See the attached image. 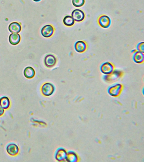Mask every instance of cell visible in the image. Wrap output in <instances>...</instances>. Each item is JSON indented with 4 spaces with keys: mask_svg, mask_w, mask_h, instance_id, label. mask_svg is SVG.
I'll list each match as a JSON object with an SVG mask.
<instances>
[{
    "mask_svg": "<svg viewBox=\"0 0 144 162\" xmlns=\"http://www.w3.org/2000/svg\"><path fill=\"white\" fill-rule=\"evenodd\" d=\"M67 152L64 149L60 148L57 151L55 154V159L58 161H63L66 159Z\"/></svg>",
    "mask_w": 144,
    "mask_h": 162,
    "instance_id": "10",
    "label": "cell"
},
{
    "mask_svg": "<svg viewBox=\"0 0 144 162\" xmlns=\"http://www.w3.org/2000/svg\"><path fill=\"white\" fill-rule=\"evenodd\" d=\"M10 100L7 97L4 96L0 99V106L4 109H7L10 107Z\"/></svg>",
    "mask_w": 144,
    "mask_h": 162,
    "instance_id": "15",
    "label": "cell"
},
{
    "mask_svg": "<svg viewBox=\"0 0 144 162\" xmlns=\"http://www.w3.org/2000/svg\"><path fill=\"white\" fill-rule=\"evenodd\" d=\"M114 70L113 65L109 62L103 63L101 67V71L102 73L106 75L111 74Z\"/></svg>",
    "mask_w": 144,
    "mask_h": 162,
    "instance_id": "5",
    "label": "cell"
},
{
    "mask_svg": "<svg viewBox=\"0 0 144 162\" xmlns=\"http://www.w3.org/2000/svg\"><path fill=\"white\" fill-rule=\"evenodd\" d=\"M21 40V37L20 34L17 33H12L9 35V42L12 45H17L20 43Z\"/></svg>",
    "mask_w": 144,
    "mask_h": 162,
    "instance_id": "8",
    "label": "cell"
},
{
    "mask_svg": "<svg viewBox=\"0 0 144 162\" xmlns=\"http://www.w3.org/2000/svg\"><path fill=\"white\" fill-rule=\"evenodd\" d=\"M33 1L35 2H40V1H41V0H33Z\"/></svg>",
    "mask_w": 144,
    "mask_h": 162,
    "instance_id": "21",
    "label": "cell"
},
{
    "mask_svg": "<svg viewBox=\"0 0 144 162\" xmlns=\"http://www.w3.org/2000/svg\"><path fill=\"white\" fill-rule=\"evenodd\" d=\"M64 24L67 26H73L74 24V20L72 17L66 16L64 18L63 20Z\"/></svg>",
    "mask_w": 144,
    "mask_h": 162,
    "instance_id": "17",
    "label": "cell"
},
{
    "mask_svg": "<svg viewBox=\"0 0 144 162\" xmlns=\"http://www.w3.org/2000/svg\"><path fill=\"white\" fill-rule=\"evenodd\" d=\"M66 160L68 162H77L78 161V157L74 152H70L67 153Z\"/></svg>",
    "mask_w": 144,
    "mask_h": 162,
    "instance_id": "16",
    "label": "cell"
},
{
    "mask_svg": "<svg viewBox=\"0 0 144 162\" xmlns=\"http://www.w3.org/2000/svg\"><path fill=\"white\" fill-rule=\"evenodd\" d=\"M98 23L102 28H107L110 26L111 20L110 18L106 15L101 16L98 20Z\"/></svg>",
    "mask_w": 144,
    "mask_h": 162,
    "instance_id": "6",
    "label": "cell"
},
{
    "mask_svg": "<svg viewBox=\"0 0 144 162\" xmlns=\"http://www.w3.org/2000/svg\"><path fill=\"white\" fill-rule=\"evenodd\" d=\"M7 151L10 155L15 156L18 153L19 149L17 145L15 144H11L7 146Z\"/></svg>",
    "mask_w": 144,
    "mask_h": 162,
    "instance_id": "11",
    "label": "cell"
},
{
    "mask_svg": "<svg viewBox=\"0 0 144 162\" xmlns=\"http://www.w3.org/2000/svg\"><path fill=\"white\" fill-rule=\"evenodd\" d=\"M71 17L76 22H80L83 21L85 17L84 12L80 9H75L72 12Z\"/></svg>",
    "mask_w": 144,
    "mask_h": 162,
    "instance_id": "3",
    "label": "cell"
},
{
    "mask_svg": "<svg viewBox=\"0 0 144 162\" xmlns=\"http://www.w3.org/2000/svg\"><path fill=\"white\" fill-rule=\"evenodd\" d=\"M57 60L55 56L52 54L46 55L45 58V64L47 67H53L56 64Z\"/></svg>",
    "mask_w": 144,
    "mask_h": 162,
    "instance_id": "4",
    "label": "cell"
},
{
    "mask_svg": "<svg viewBox=\"0 0 144 162\" xmlns=\"http://www.w3.org/2000/svg\"><path fill=\"white\" fill-rule=\"evenodd\" d=\"M0 99H1V98H0Z\"/></svg>",
    "mask_w": 144,
    "mask_h": 162,
    "instance_id": "22",
    "label": "cell"
},
{
    "mask_svg": "<svg viewBox=\"0 0 144 162\" xmlns=\"http://www.w3.org/2000/svg\"><path fill=\"white\" fill-rule=\"evenodd\" d=\"M8 28L11 33H18L21 31L22 27L21 25L18 22H13L10 24Z\"/></svg>",
    "mask_w": 144,
    "mask_h": 162,
    "instance_id": "9",
    "label": "cell"
},
{
    "mask_svg": "<svg viewBox=\"0 0 144 162\" xmlns=\"http://www.w3.org/2000/svg\"><path fill=\"white\" fill-rule=\"evenodd\" d=\"M54 86L51 83H45L43 85L41 88V92L45 96H51L54 93Z\"/></svg>",
    "mask_w": 144,
    "mask_h": 162,
    "instance_id": "1",
    "label": "cell"
},
{
    "mask_svg": "<svg viewBox=\"0 0 144 162\" xmlns=\"http://www.w3.org/2000/svg\"><path fill=\"white\" fill-rule=\"evenodd\" d=\"M87 48L86 44L82 40H78L74 45V48L77 52L81 53L84 52Z\"/></svg>",
    "mask_w": 144,
    "mask_h": 162,
    "instance_id": "12",
    "label": "cell"
},
{
    "mask_svg": "<svg viewBox=\"0 0 144 162\" xmlns=\"http://www.w3.org/2000/svg\"><path fill=\"white\" fill-rule=\"evenodd\" d=\"M137 49L139 52H144V43L143 42L140 43L138 44L137 46Z\"/></svg>",
    "mask_w": 144,
    "mask_h": 162,
    "instance_id": "19",
    "label": "cell"
},
{
    "mask_svg": "<svg viewBox=\"0 0 144 162\" xmlns=\"http://www.w3.org/2000/svg\"><path fill=\"white\" fill-rule=\"evenodd\" d=\"M54 30L51 25H47L44 26L41 29V34L45 38L50 37L54 33Z\"/></svg>",
    "mask_w": 144,
    "mask_h": 162,
    "instance_id": "2",
    "label": "cell"
},
{
    "mask_svg": "<svg viewBox=\"0 0 144 162\" xmlns=\"http://www.w3.org/2000/svg\"><path fill=\"white\" fill-rule=\"evenodd\" d=\"M23 74L26 78L31 79L35 76V71L32 67L28 66L25 69Z\"/></svg>",
    "mask_w": 144,
    "mask_h": 162,
    "instance_id": "13",
    "label": "cell"
},
{
    "mask_svg": "<svg viewBox=\"0 0 144 162\" xmlns=\"http://www.w3.org/2000/svg\"><path fill=\"white\" fill-rule=\"evenodd\" d=\"M84 0H72V4L74 7H80L84 4Z\"/></svg>",
    "mask_w": 144,
    "mask_h": 162,
    "instance_id": "18",
    "label": "cell"
},
{
    "mask_svg": "<svg viewBox=\"0 0 144 162\" xmlns=\"http://www.w3.org/2000/svg\"><path fill=\"white\" fill-rule=\"evenodd\" d=\"M121 89H122V85L120 84H117L111 87L108 91L111 96H117L121 93Z\"/></svg>",
    "mask_w": 144,
    "mask_h": 162,
    "instance_id": "7",
    "label": "cell"
},
{
    "mask_svg": "<svg viewBox=\"0 0 144 162\" xmlns=\"http://www.w3.org/2000/svg\"><path fill=\"white\" fill-rule=\"evenodd\" d=\"M144 55L143 53L137 51L134 53L133 56V60L135 63L137 64H141L144 61Z\"/></svg>",
    "mask_w": 144,
    "mask_h": 162,
    "instance_id": "14",
    "label": "cell"
},
{
    "mask_svg": "<svg viewBox=\"0 0 144 162\" xmlns=\"http://www.w3.org/2000/svg\"><path fill=\"white\" fill-rule=\"evenodd\" d=\"M4 109L0 106V116H2L4 114Z\"/></svg>",
    "mask_w": 144,
    "mask_h": 162,
    "instance_id": "20",
    "label": "cell"
}]
</instances>
